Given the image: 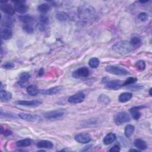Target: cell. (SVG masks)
<instances>
[{
  "label": "cell",
  "instance_id": "cell-30",
  "mask_svg": "<svg viewBox=\"0 0 152 152\" xmlns=\"http://www.w3.org/2000/svg\"><path fill=\"white\" fill-rule=\"evenodd\" d=\"M30 78V75L28 72H22L20 75V78H19V83L20 84H24L26 83L28 79Z\"/></svg>",
  "mask_w": 152,
  "mask_h": 152
},
{
  "label": "cell",
  "instance_id": "cell-17",
  "mask_svg": "<svg viewBox=\"0 0 152 152\" xmlns=\"http://www.w3.org/2000/svg\"><path fill=\"white\" fill-rule=\"evenodd\" d=\"M55 18L57 20L61 22H65L68 21L69 17L67 13L64 11H58L55 14Z\"/></svg>",
  "mask_w": 152,
  "mask_h": 152
},
{
  "label": "cell",
  "instance_id": "cell-5",
  "mask_svg": "<svg viewBox=\"0 0 152 152\" xmlns=\"http://www.w3.org/2000/svg\"><path fill=\"white\" fill-rule=\"evenodd\" d=\"M84 98H85L84 93L82 91H80L69 96L68 99V102L69 103H72V104L80 103L84 100Z\"/></svg>",
  "mask_w": 152,
  "mask_h": 152
},
{
  "label": "cell",
  "instance_id": "cell-36",
  "mask_svg": "<svg viewBox=\"0 0 152 152\" xmlns=\"http://www.w3.org/2000/svg\"><path fill=\"white\" fill-rule=\"evenodd\" d=\"M137 81V78L135 77H129L127 78L125 82L122 84V86H127L128 85L134 84Z\"/></svg>",
  "mask_w": 152,
  "mask_h": 152
},
{
  "label": "cell",
  "instance_id": "cell-37",
  "mask_svg": "<svg viewBox=\"0 0 152 152\" xmlns=\"http://www.w3.org/2000/svg\"><path fill=\"white\" fill-rule=\"evenodd\" d=\"M23 30L28 34H31L34 31V28L30 24H26L23 27Z\"/></svg>",
  "mask_w": 152,
  "mask_h": 152
},
{
  "label": "cell",
  "instance_id": "cell-33",
  "mask_svg": "<svg viewBox=\"0 0 152 152\" xmlns=\"http://www.w3.org/2000/svg\"><path fill=\"white\" fill-rule=\"evenodd\" d=\"M135 66L137 70H138L140 71H142L145 69V63L142 60H139L135 63Z\"/></svg>",
  "mask_w": 152,
  "mask_h": 152
},
{
  "label": "cell",
  "instance_id": "cell-2",
  "mask_svg": "<svg viewBox=\"0 0 152 152\" xmlns=\"http://www.w3.org/2000/svg\"><path fill=\"white\" fill-rule=\"evenodd\" d=\"M105 71L107 72H109L110 74L119 75V76L127 75L129 74V72L125 68H124L122 67L118 66H115V65L107 66L105 68Z\"/></svg>",
  "mask_w": 152,
  "mask_h": 152
},
{
  "label": "cell",
  "instance_id": "cell-6",
  "mask_svg": "<svg viewBox=\"0 0 152 152\" xmlns=\"http://www.w3.org/2000/svg\"><path fill=\"white\" fill-rule=\"evenodd\" d=\"M14 3V9L15 11L17 12L24 14H25L28 10L27 6L26 5L25 1H12Z\"/></svg>",
  "mask_w": 152,
  "mask_h": 152
},
{
  "label": "cell",
  "instance_id": "cell-46",
  "mask_svg": "<svg viewBox=\"0 0 152 152\" xmlns=\"http://www.w3.org/2000/svg\"><path fill=\"white\" fill-rule=\"evenodd\" d=\"M139 2L141 4H144V3H147L148 2H149V1H140Z\"/></svg>",
  "mask_w": 152,
  "mask_h": 152
},
{
  "label": "cell",
  "instance_id": "cell-21",
  "mask_svg": "<svg viewBox=\"0 0 152 152\" xmlns=\"http://www.w3.org/2000/svg\"><path fill=\"white\" fill-rule=\"evenodd\" d=\"M97 102L99 104H101L102 105H107L110 102V99L106 94H102L98 97Z\"/></svg>",
  "mask_w": 152,
  "mask_h": 152
},
{
  "label": "cell",
  "instance_id": "cell-23",
  "mask_svg": "<svg viewBox=\"0 0 152 152\" xmlns=\"http://www.w3.org/2000/svg\"><path fill=\"white\" fill-rule=\"evenodd\" d=\"M26 90L27 93L31 96H36L39 93V90L38 89L37 86L34 84H31L28 86L27 87Z\"/></svg>",
  "mask_w": 152,
  "mask_h": 152
},
{
  "label": "cell",
  "instance_id": "cell-41",
  "mask_svg": "<svg viewBox=\"0 0 152 152\" xmlns=\"http://www.w3.org/2000/svg\"><path fill=\"white\" fill-rule=\"evenodd\" d=\"M109 151H120V145L119 144H115L112 147H111V148H110L109 150Z\"/></svg>",
  "mask_w": 152,
  "mask_h": 152
},
{
  "label": "cell",
  "instance_id": "cell-14",
  "mask_svg": "<svg viewBox=\"0 0 152 152\" xmlns=\"http://www.w3.org/2000/svg\"><path fill=\"white\" fill-rule=\"evenodd\" d=\"M12 36V32L11 28L2 27L1 30V37L2 39L8 40Z\"/></svg>",
  "mask_w": 152,
  "mask_h": 152
},
{
  "label": "cell",
  "instance_id": "cell-16",
  "mask_svg": "<svg viewBox=\"0 0 152 152\" xmlns=\"http://www.w3.org/2000/svg\"><path fill=\"white\" fill-rule=\"evenodd\" d=\"M134 144L137 149L139 150H144L147 148V145L146 142L140 138H137L134 140Z\"/></svg>",
  "mask_w": 152,
  "mask_h": 152
},
{
  "label": "cell",
  "instance_id": "cell-29",
  "mask_svg": "<svg viewBox=\"0 0 152 152\" xmlns=\"http://www.w3.org/2000/svg\"><path fill=\"white\" fill-rule=\"evenodd\" d=\"M141 43V39L137 36L132 37L129 41V43L132 48H135V47L139 46L140 45Z\"/></svg>",
  "mask_w": 152,
  "mask_h": 152
},
{
  "label": "cell",
  "instance_id": "cell-11",
  "mask_svg": "<svg viewBox=\"0 0 152 152\" xmlns=\"http://www.w3.org/2000/svg\"><path fill=\"white\" fill-rule=\"evenodd\" d=\"M0 9L2 12L8 15H13L15 11L14 7L7 3L1 4Z\"/></svg>",
  "mask_w": 152,
  "mask_h": 152
},
{
  "label": "cell",
  "instance_id": "cell-28",
  "mask_svg": "<svg viewBox=\"0 0 152 152\" xmlns=\"http://www.w3.org/2000/svg\"><path fill=\"white\" fill-rule=\"evenodd\" d=\"M135 131V127L132 125H127L125 128V135L129 138L132 136Z\"/></svg>",
  "mask_w": 152,
  "mask_h": 152
},
{
  "label": "cell",
  "instance_id": "cell-26",
  "mask_svg": "<svg viewBox=\"0 0 152 152\" xmlns=\"http://www.w3.org/2000/svg\"><path fill=\"white\" fill-rule=\"evenodd\" d=\"M14 23V20L12 18L9 16H6L4 17V19H1V24L2 27H6L11 28Z\"/></svg>",
  "mask_w": 152,
  "mask_h": 152
},
{
  "label": "cell",
  "instance_id": "cell-27",
  "mask_svg": "<svg viewBox=\"0 0 152 152\" xmlns=\"http://www.w3.org/2000/svg\"><path fill=\"white\" fill-rule=\"evenodd\" d=\"M19 20L23 23L29 24L34 21V18L30 15H21L18 16Z\"/></svg>",
  "mask_w": 152,
  "mask_h": 152
},
{
  "label": "cell",
  "instance_id": "cell-19",
  "mask_svg": "<svg viewBox=\"0 0 152 152\" xmlns=\"http://www.w3.org/2000/svg\"><path fill=\"white\" fill-rule=\"evenodd\" d=\"M36 145L39 148H52L53 146V144L50 141L42 140L39 141Z\"/></svg>",
  "mask_w": 152,
  "mask_h": 152
},
{
  "label": "cell",
  "instance_id": "cell-24",
  "mask_svg": "<svg viewBox=\"0 0 152 152\" xmlns=\"http://www.w3.org/2000/svg\"><path fill=\"white\" fill-rule=\"evenodd\" d=\"M31 140L29 138H26L19 140L16 142V146L18 147H26L30 146L31 144Z\"/></svg>",
  "mask_w": 152,
  "mask_h": 152
},
{
  "label": "cell",
  "instance_id": "cell-43",
  "mask_svg": "<svg viewBox=\"0 0 152 152\" xmlns=\"http://www.w3.org/2000/svg\"><path fill=\"white\" fill-rule=\"evenodd\" d=\"M146 107L145 106H134V107H132L131 109H135V110H140L141 109H142L143 108H145Z\"/></svg>",
  "mask_w": 152,
  "mask_h": 152
},
{
  "label": "cell",
  "instance_id": "cell-13",
  "mask_svg": "<svg viewBox=\"0 0 152 152\" xmlns=\"http://www.w3.org/2000/svg\"><path fill=\"white\" fill-rule=\"evenodd\" d=\"M18 116L25 121H36L40 119V117L37 115H33L30 113H21L18 114Z\"/></svg>",
  "mask_w": 152,
  "mask_h": 152
},
{
  "label": "cell",
  "instance_id": "cell-8",
  "mask_svg": "<svg viewBox=\"0 0 152 152\" xmlns=\"http://www.w3.org/2000/svg\"><path fill=\"white\" fill-rule=\"evenodd\" d=\"M42 103V101L39 100H18L16 102L17 105L26 106V107H34L40 105Z\"/></svg>",
  "mask_w": 152,
  "mask_h": 152
},
{
  "label": "cell",
  "instance_id": "cell-38",
  "mask_svg": "<svg viewBox=\"0 0 152 152\" xmlns=\"http://www.w3.org/2000/svg\"><path fill=\"white\" fill-rule=\"evenodd\" d=\"M1 118H10V119H17V117L13 114H11L10 113H6L5 112L4 113H2V111H1Z\"/></svg>",
  "mask_w": 152,
  "mask_h": 152
},
{
  "label": "cell",
  "instance_id": "cell-42",
  "mask_svg": "<svg viewBox=\"0 0 152 152\" xmlns=\"http://www.w3.org/2000/svg\"><path fill=\"white\" fill-rule=\"evenodd\" d=\"M1 134H4L6 137H8L9 135H11L12 134V132L11 130L9 129H5V130L4 129V131H2V132Z\"/></svg>",
  "mask_w": 152,
  "mask_h": 152
},
{
  "label": "cell",
  "instance_id": "cell-7",
  "mask_svg": "<svg viewBox=\"0 0 152 152\" xmlns=\"http://www.w3.org/2000/svg\"><path fill=\"white\" fill-rule=\"evenodd\" d=\"M90 71L88 68L84 66L76 69L72 72V77L75 78H80L81 77H87L88 76Z\"/></svg>",
  "mask_w": 152,
  "mask_h": 152
},
{
  "label": "cell",
  "instance_id": "cell-18",
  "mask_svg": "<svg viewBox=\"0 0 152 152\" xmlns=\"http://www.w3.org/2000/svg\"><path fill=\"white\" fill-rule=\"evenodd\" d=\"M116 138V135L113 133H108L103 138V142L105 145H109L113 142Z\"/></svg>",
  "mask_w": 152,
  "mask_h": 152
},
{
  "label": "cell",
  "instance_id": "cell-47",
  "mask_svg": "<svg viewBox=\"0 0 152 152\" xmlns=\"http://www.w3.org/2000/svg\"><path fill=\"white\" fill-rule=\"evenodd\" d=\"M151 88L149 90V94H150V96H151L152 94H151Z\"/></svg>",
  "mask_w": 152,
  "mask_h": 152
},
{
  "label": "cell",
  "instance_id": "cell-34",
  "mask_svg": "<svg viewBox=\"0 0 152 152\" xmlns=\"http://www.w3.org/2000/svg\"><path fill=\"white\" fill-rule=\"evenodd\" d=\"M143 88H144V86L142 85H141V84H134L128 85L126 87L127 89L131 90L132 91H138V90H140L142 89Z\"/></svg>",
  "mask_w": 152,
  "mask_h": 152
},
{
  "label": "cell",
  "instance_id": "cell-4",
  "mask_svg": "<svg viewBox=\"0 0 152 152\" xmlns=\"http://www.w3.org/2000/svg\"><path fill=\"white\" fill-rule=\"evenodd\" d=\"M65 114L64 110H56L46 112L44 114V117L48 119H55L62 117Z\"/></svg>",
  "mask_w": 152,
  "mask_h": 152
},
{
  "label": "cell",
  "instance_id": "cell-35",
  "mask_svg": "<svg viewBox=\"0 0 152 152\" xmlns=\"http://www.w3.org/2000/svg\"><path fill=\"white\" fill-rule=\"evenodd\" d=\"M129 112L132 115V117L135 119V120H138L141 115V112L138 110H135V109H129Z\"/></svg>",
  "mask_w": 152,
  "mask_h": 152
},
{
  "label": "cell",
  "instance_id": "cell-10",
  "mask_svg": "<svg viewBox=\"0 0 152 152\" xmlns=\"http://www.w3.org/2000/svg\"><path fill=\"white\" fill-rule=\"evenodd\" d=\"M75 140L77 142L82 144H86L89 142L91 138L90 135L87 132H80L75 135Z\"/></svg>",
  "mask_w": 152,
  "mask_h": 152
},
{
  "label": "cell",
  "instance_id": "cell-12",
  "mask_svg": "<svg viewBox=\"0 0 152 152\" xmlns=\"http://www.w3.org/2000/svg\"><path fill=\"white\" fill-rule=\"evenodd\" d=\"M94 14V9L91 7H84V8H81L80 10V15L81 17L84 18L90 17L91 15Z\"/></svg>",
  "mask_w": 152,
  "mask_h": 152
},
{
  "label": "cell",
  "instance_id": "cell-32",
  "mask_svg": "<svg viewBox=\"0 0 152 152\" xmlns=\"http://www.w3.org/2000/svg\"><path fill=\"white\" fill-rule=\"evenodd\" d=\"M100 64L99 60L97 58H92L89 60L88 65L92 68H96Z\"/></svg>",
  "mask_w": 152,
  "mask_h": 152
},
{
  "label": "cell",
  "instance_id": "cell-31",
  "mask_svg": "<svg viewBox=\"0 0 152 152\" xmlns=\"http://www.w3.org/2000/svg\"><path fill=\"white\" fill-rule=\"evenodd\" d=\"M39 23L42 25L47 26L49 23V17L45 14H41L39 17Z\"/></svg>",
  "mask_w": 152,
  "mask_h": 152
},
{
  "label": "cell",
  "instance_id": "cell-9",
  "mask_svg": "<svg viewBox=\"0 0 152 152\" xmlns=\"http://www.w3.org/2000/svg\"><path fill=\"white\" fill-rule=\"evenodd\" d=\"M122 84L123 83L121 80H110V81H106L105 83L104 86L106 88L109 90H117L122 86Z\"/></svg>",
  "mask_w": 152,
  "mask_h": 152
},
{
  "label": "cell",
  "instance_id": "cell-3",
  "mask_svg": "<svg viewBox=\"0 0 152 152\" xmlns=\"http://www.w3.org/2000/svg\"><path fill=\"white\" fill-rule=\"evenodd\" d=\"M130 116L126 112H121L114 116V122L117 125H121L123 124L128 122L130 121Z\"/></svg>",
  "mask_w": 152,
  "mask_h": 152
},
{
  "label": "cell",
  "instance_id": "cell-45",
  "mask_svg": "<svg viewBox=\"0 0 152 152\" xmlns=\"http://www.w3.org/2000/svg\"><path fill=\"white\" fill-rule=\"evenodd\" d=\"M129 151H140V150H138V149H130L129 150Z\"/></svg>",
  "mask_w": 152,
  "mask_h": 152
},
{
  "label": "cell",
  "instance_id": "cell-39",
  "mask_svg": "<svg viewBox=\"0 0 152 152\" xmlns=\"http://www.w3.org/2000/svg\"><path fill=\"white\" fill-rule=\"evenodd\" d=\"M138 18L141 21H145L148 19V15L146 12H142L138 15Z\"/></svg>",
  "mask_w": 152,
  "mask_h": 152
},
{
  "label": "cell",
  "instance_id": "cell-15",
  "mask_svg": "<svg viewBox=\"0 0 152 152\" xmlns=\"http://www.w3.org/2000/svg\"><path fill=\"white\" fill-rule=\"evenodd\" d=\"M61 91V87L59 86L52 87L48 89H43L39 90V93L45 95H53L59 93Z\"/></svg>",
  "mask_w": 152,
  "mask_h": 152
},
{
  "label": "cell",
  "instance_id": "cell-25",
  "mask_svg": "<svg viewBox=\"0 0 152 152\" xmlns=\"http://www.w3.org/2000/svg\"><path fill=\"white\" fill-rule=\"evenodd\" d=\"M50 10V6L47 3H43L40 4L37 7V10L42 14H45Z\"/></svg>",
  "mask_w": 152,
  "mask_h": 152
},
{
  "label": "cell",
  "instance_id": "cell-44",
  "mask_svg": "<svg viewBox=\"0 0 152 152\" xmlns=\"http://www.w3.org/2000/svg\"><path fill=\"white\" fill-rule=\"evenodd\" d=\"M43 74H44V69L43 68H41L38 71V75L40 77V76H42Z\"/></svg>",
  "mask_w": 152,
  "mask_h": 152
},
{
  "label": "cell",
  "instance_id": "cell-20",
  "mask_svg": "<svg viewBox=\"0 0 152 152\" xmlns=\"http://www.w3.org/2000/svg\"><path fill=\"white\" fill-rule=\"evenodd\" d=\"M12 98V94L5 90H1L0 91V99L2 102H6L9 101Z\"/></svg>",
  "mask_w": 152,
  "mask_h": 152
},
{
  "label": "cell",
  "instance_id": "cell-22",
  "mask_svg": "<svg viewBox=\"0 0 152 152\" xmlns=\"http://www.w3.org/2000/svg\"><path fill=\"white\" fill-rule=\"evenodd\" d=\"M132 97V94L129 92L121 93L118 97V100L121 103H125L129 101Z\"/></svg>",
  "mask_w": 152,
  "mask_h": 152
},
{
  "label": "cell",
  "instance_id": "cell-40",
  "mask_svg": "<svg viewBox=\"0 0 152 152\" xmlns=\"http://www.w3.org/2000/svg\"><path fill=\"white\" fill-rule=\"evenodd\" d=\"M2 67L6 69H11L14 67V64L11 62H7L2 64Z\"/></svg>",
  "mask_w": 152,
  "mask_h": 152
},
{
  "label": "cell",
  "instance_id": "cell-1",
  "mask_svg": "<svg viewBox=\"0 0 152 152\" xmlns=\"http://www.w3.org/2000/svg\"><path fill=\"white\" fill-rule=\"evenodd\" d=\"M132 48L129 42L127 40L117 42L112 46L113 50L121 55H125L129 53L132 50Z\"/></svg>",
  "mask_w": 152,
  "mask_h": 152
}]
</instances>
